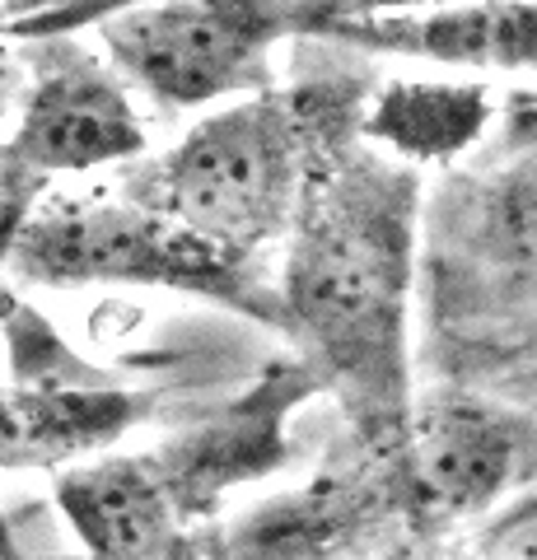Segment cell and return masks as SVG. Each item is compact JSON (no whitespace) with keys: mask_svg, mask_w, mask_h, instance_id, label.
<instances>
[{"mask_svg":"<svg viewBox=\"0 0 537 560\" xmlns=\"http://www.w3.org/2000/svg\"><path fill=\"white\" fill-rule=\"evenodd\" d=\"M421 173L378 145H341L304 187L276 285L281 331L308 383L332 393L355 444L397 463L411 425L407 318Z\"/></svg>","mask_w":537,"mask_h":560,"instance_id":"obj_1","label":"cell"},{"mask_svg":"<svg viewBox=\"0 0 537 560\" xmlns=\"http://www.w3.org/2000/svg\"><path fill=\"white\" fill-rule=\"evenodd\" d=\"M360 108L346 113L337 90L276 84L220 103L136 173L127 197L160 210L206 248L248 261L257 248L285 238L314 173L360 136Z\"/></svg>","mask_w":537,"mask_h":560,"instance_id":"obj_2","label":"cell"},{"mask_svg":"<svg viewBox=\"0 0 537 560\" xmlns=\"http://www.w3.org/2000/svg\"><path fill=\"white\" fill-rule=\"evenodd\" d=\"M323 0H145L98 24L108 66L168 113L271 90L276 51L323 38Z\"/></svg>","mask_w":537,"mask_h":560,"instance_id":"obj_3","label":"cell"},{"mask_svg":"<svg viewBox=\"0 0 537 560\" xmlns=\"http://www.w3.org/2000/svg\"><path fill=\"white\" fill-rule=\"evenodd\" d=\"M14 267L43 285H90V280H122V285H173L206 300L234 304L248 318L281 327L276 290L253 280L248 261L206 248L201 238L178 230L145 201H61L20 224L14 234Z\"/></svg>","mask_w":537,"mask_h":560,"instance_id":"obj_4","label":"cell"},{"mask_svg":"<svg viewBox=\"0 0 537 560\" xmlns=\"http://www.w3.org/2000/svg\"><path fill=\"white\" fill-rule=\"evenodd\" d=\"M411 537L402 467L355 444L351 463L327 467L238 514L206 560H384Z\"/></svg>","mask_w":537,"mask_h":560,"instance_id":"obj_5","label":"cell"},{"mask_svg":"<svg viewBox=\"0 0 537 560\" xmlns=\"http://www.w3.org/2000/svg\"><path fill=\"white\" fill-rule=\"evenodd\" d=\"M533 463V430L514 411L472 393H440L411 407L402 444V490L411 537L435 541L440 533L472 523L510 495Z\"/></svg>","mask_w":537,"mask_h":560,"instance_id":"obj_6","label":"cell"},{"mask_svg":"<svg viewBox=\"0 0 537 560\" xmlns=\"http://www.w3.org/2000/svg\"><path fill=\"white\" fill-rule=\"evenodd\" d=\"M51 57L24 94L14 140L0 150L5 178H51V173H90L103 164L136 160L145 150L141 113L127 80L108 61L71 47V38H38Z\"/></svg>","mask_w":537,"mask_h":560,"instance_id":"obj_7","label":"cell"},{"mask_svg":"<svg viewBox=\"0 0 537 560\" xmlns=\"http://www.w3.org/2000/svg\"><path fill=\"white\" fill-rule=\"evenodd\" d=\"M61 514L90 560H206L192 541V510L154 453L98 458L61 471Z\"/></svg>","mask_w":537,"mask_h":560,"instance_id":"obj_8","label":"cell"},{"mask_svg":"<svg viewBox=\"0 0 537 560\" xmlns=\"http://www.w3.org/2000/svg\"><path fill=\"white\" fill-rule=\"evenodd\" d=\"M327 43L384 57H416L458 70L537 75V0H463L440 10L374 14L327 24Z\"/></svg>","mask_w":537,"mask_h":560,"instance_id":"obj_9","label":"cell"},{"mask_svg":"<svg viewBox=\"0 0 537 560\" xmlns=\"http://www.w3.org/2000/svg\"><path fill=\"white\" fill-rule=\"evenodd\" d=\"M491 98L481 84H388L370 108H360V131L402 164L448 160L487 131Z\"/></svg>","mask_w":537,"mask_h":560,"instance_id":"obj_10","label":"cell"},{"mask_svg":"<svg viewBox=\"0 0 537 560\" xmlns=\"http://www.w3.org/2000/svg\"><path fill=\"white\" fill-rule=\"evenodd\" d=\"M131 5H145V0H33L10 24V33H20V38H71L75 28H98L103 20Z\"/></svg>","mask_w":537,"mask_h":560,"instance_id":"obj_11","label":"cell"},{"mask_svg":"<svg viewBox=\"0 0 537 560\" xmlns=\"http://www.w3.org/2000/svg\"><path fill=\"white\" fill-rule=\"evenodd\" d=\"M440 5H463V0H323L327 24L341 20H374V14H407V10H440ZM327 33V28H323Z\"/></svg>","mask_w":537,"mask_h":560,"instance_id":"obj_12","label":"cell"},{"mask_svg":"<svg viewBox=\"0 0 537 560\" xmlns=\"http://www.w3.org/2000/svg\"><path fill=\"white\" fill-rule=\"evenodd\" d=\"M425 547H430L425 537H407L402 547H393V551H388L384 560H425Z\"/></svg>","mask_w":537,"mask_h":560,"instance_id":"obj_13","label":"cell"},{"mask_svg":"<svg viewBox=\"0 0 537 560\" xmlns=\"http://www.w3.org/2000/svg\"><path fill=\"white\" fill-rule=\"evenodd\" d=\"M10 98H14V66H10L5 51H0V113L10 108Z\"/></svg>","mask_w":537,"mask_h":560,"instance_id":"obj_14","label":"cell"}]
</instances>
